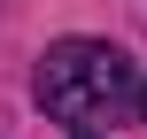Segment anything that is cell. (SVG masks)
Wrapping results in <instances>:
<instances>
[{
  "label": "cell",
  "instance_id": "cell-2",
  "mask_svg": "<svg viewBox=\"0 0 147 139\" xmlns=\"http://www.w3.org/2000/svg\"><path fill=\"white\" fill-rule=\"evenodd\" d=\"M140 101H147V93H140Z\"/></svg>",
  "mask_w": 147,
  "mask_h": 139
},
{
  "label": "cell",
  "instance_id": "cell-1",
  "mask_svg": "<svg viewBox=\"0 0 147 139\" xmlns=\"http://www.w3.org/2000/svg\"><path fill=\"white\" fill-rule=\"evenodd\" d=\"M124 101H132V62H124V46H101V39H62V46H47V62H39V108H47L54 124H109Z\"/></svg>",
  "mask_w": 147,
  "mask_h": 139
},
{
  "label": "cell",
  "instance_id": "cell-3",
  "mask_svg": "<svg viewBox=\"0 0 147 139\" xmlns=\"http://www.w3.org/2000/svg\"><path fill=\"white\" fill-rule=\"evenodd\" d=\"M85 139H93V132H85Z\"/></svg>",
  "mask_w": 147,
  "mask_h": 139
}]
</instances>
